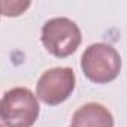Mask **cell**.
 Masks as SVG:
<instances>
[{
	"label": "cell",
	"mask_w": 127,
	"mask_h": 127,
	"mask_svg": "<svg viewBox=\"0 0 127 127\" xmlns=\"http://www.w3.org/2000/svg\"><path fill=\"white\" fill-rule=\"evenodd\" d=\"M121 55L105 42L91 43L81 57L82 73L94 84H108L121 72Z\"/></svg>",
	"instance_id": "6da1fadb"
},
{
	"label": "cell",
	"mask_w": 127,
	"mask_h": 127,
	"mask_svg": "<svg viewBox=\"0 0 127 127\" xmlns=\"http://www.w3.org/2000/svg\"><path fill=\"white\" fill-rule=\"evenodd\" d=\"M39 112L37 97L26 87L8 90L0 102V118L6 127H32Z\"/></svg>",
	"instance_id": "7a4b0ae2"
},
{
	"label": "cell",
	"mask_w": 127,
	"mask_h": 127,
	"mask_svg": "<svg viewBox=\"0 0 127 127\" xmlns=\"http://www.w3.org/2000/svg\"><path fill=\"white\" fill-rule=\"evenodd\" d=\"M40 40L51 55L66 58L78 49L82 34L75 21L66 17H57L48 20L42 26Z\"/></svg>",
	"instance_id": "3957f363"
},
{
	"label": "cell",
	"mask_w": 127,
	"mask_h": 127,
	"mask_svg": "<svg viewBox=\"0 0 127 127\" xmlns=\"http://www.w3.org/2000/svg\"><path fill=\"white\" fill-rule=\"evenodd\" d=\"M76 76L70 67H52L43 72L36 85V96L49 106L60 105L73 93Z\"/></svg>",
	"instance_id": "277c9868"
},
{
	"label": "cell",
	"mask_w": 127,
	"mask_h": 127,
	"mask_svg": "<svg viewBox=\"0 0 127 127\" xmlns=\"http://www.w3.org/2000/svg\"><path fill=\"white\" fill-rule=\"evenodd\" d=\"M72 127H114V117L100 103H85L72 117Z\"/></svg>",
	"instance_id": "5b68a950"
},
{
	"label": "cell",
	"mask_w": 127,
	"mask_h": 127,
	"mask_svg": "<svg viewBox=\"0 0 127 127\" xmlns=\"http://www.w3.org/2000/svg\"><path fill=\"white\" fill-rule=\"evenodd\" d=\"M70 127H72V126H70Z\"/></svg>",
	"instance_id": "8992f818"
}]
</instances>
